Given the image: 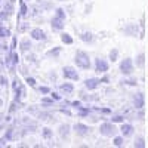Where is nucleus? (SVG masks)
<instances>
[{"mask_svg":"<svg viewBox=\"0 0 148 148\" xmlns=\"http://www.w3.org/2000/svg\"><path fill=\"white\" fill-rule=\"evenodd\" d=\"M121 83L123 84H127V86H136L138 84V80L136 79H129V80H123Z\"/></svg>","mask_w":148,"mask_h":148,"instance_id":"37","label":"nucleus"},{"mask_svg":"<svg viewBox=\"0 0 148 148\" xmlns=\"http://www.w3.org/2000/svg\"><path fill=\"white\" fill-rule=\"evenodd\" d=\"M51 98H53L55 101H61V95L56 92H51Z\"/></svg>","mask_w":148,"mask_h":148,"instance_id":"41","label":"nucleus"},{"mask_svg":"<svg viewBox=\"0 0 148 148\" xmlns=\"http://www.w3.org/2000/svg\"><path fill=\"white\" fill-rule=\"evenodd\" d=\"M0 107H3V99L0 98Z\"/></svg>","mask_w":148,"mask_h":148,"instance_id":"49","label":"nucleus"},{"mask_svg":"<svg viewBox=\"0 0 148 148\" xmlns=\"http://www.w3.org/2000/svg\"><path fill=\"white\" fill-rule=\"evenodd\" d=\"M28 10H30V9H28V6H27V5L21 0V6H19V16H21V18H25V16L28 15Z\"/></svg>","mask_w":148,"mask_h":148,"instance_id":"19","label":"nucleus"},{"mask_svg":"<svg viewBox=\"0 0 148 148\" xmlns=\"http://www.w3.org/2000/svg\"><path fill=\"white\" fill-rule=\"evenodd\" d=\"M15 132H16V130H15L14 127H9V129L6 130V133H5V138H6L8 141H14V139L16 138V136H15Z\"/></svg>","mask_w":148,"mask_h":148,"instance_id":"21","label":"nucleus"},{"mask_svg":"<svg viewBox=\"0 0 148 148\" xmlns=\"http://www.w3.org/2000/svg\"><path fill=\"white\" fill-rule=\"evenodd\" d=\"M42 138L45 141H51L53 138V130L51 127H43L42 129Z\"/></svg>","mask_w":148,"mask_h":148,"instance_id":"17","label":"nucleus"},{"mask_svg":"<svg viewBox=\"0 0 148 148\" xmlns=\"http://www.w3.org/2000/svg\"><path fill=\"white\" fill-rule=\"evenodd\" d=\"M9 2H10V3H15V2H16V0H9Z\"/></svg>","mask_w":148,"mask_h":148,"instance_id":"50","label":"nucleus"},{"mask_svg":"<svg viewBox=\"0 0 148 148\" xmlns=\"http://www.w3.org/2000/svg\"><path fill=\"white\" fill-rule=\"evenodd\" d=\"M8 142H9V141H8L5 136H3V138H0V147H6V145H8Z\"/></svg>","mask_w":148,"mask_h":148,"instance_id":"43","label":"nucleus"},{"mask_svg":"<svg viewBox=\"0 0 148 148\" xmlns=\"http://www.w3.org/2000/svg\"><path fill=\"white\" fill-rule=\"evenodd\" d=\"M111 121H113V123H123V121H125V117L120 116V114H117V116L111 117Z\"/></svg>","mask_w":148,"mask_h":148,"instance_id":"36","label":"nucleus"},{"mask_svg":"<svg viewBox=\"0 0 148 148\" xmlns=\"http://www.w3.org/2000/svg\"><path fill=\"white\" fill-rule=\"evenodd\" d=\"M119 130H120V133H121L125 138H129V136H132V135H133V130H135V129H133L132 125H129V123H125V121H123Z\"/></svg>","mask_w":148,"mask_h":148,"instance_id":"13","label":"nucleus"},{"mask_svg":"<svg viewBox=\"0 0 148 148\" xmlns=\"http://www.w3.org/2000/svg\"><path fill=\"white\" fill-rule=\"evenodd\" d=\"M108 59L113 61V62H116V61L119 59V51L117 49H111L110 53H108Z\"/></svg>","mask_w":148,"mask_h":148,"instance_id":"26","label":"nucleus"},{"mask_svg":"<svg viewBox=\"0 0 148 148\" xmlns=\"http://www.w3.org/2000/svg\"><path fill=\"white\" fill-rule=\"evenodd\" d=\"M62 77L65 80H71V82H77L80 79L77 70L74 68V67H64L62 68Z\"/></svg>","mask_w":148,"mask_h":148,"instance_id":"4","label":"nucleus"},{"mask_svg":"<svg viewBox=\"0 0 148 148\" xmlns=\"http://www.w3.org/2000/svg\"><path fill=\"white\" fill-rule=\"evenodd\" d=\"M96 110H98V111H101V113H104V114H110V113H111L108 108H96Z\"/></svg>","mask_w":148,"mask_h":148,"instance_id":"45","label":"nucleus"},{"mask_svg":"<svg viewBox=\"0 0 148 148\" xmlns=\"http://www.w3.org/2000/svg\"><path fill=\"white\" fill-rule=\"evenodd\" d=\"M8 51V43L0 42V52H6Z\"/></svg>","mask_w":148,"mask_h":148,"instance_id":"40","label":"nucleus"},{"mask_svg":"<svg viewBox=\"0 0 148 148\" xmlns=\"http://www.w3.org/2000/svg\"><path fill=\"white\" fill-rule=\"evenodd\" d=\"M27 111H28V114H31V116H37V114H39V111H40V108L39 107H36V105H31V107H28L27 108Z\"/></svg>","mask_w":148,"mask_h":148,"instance_id":"30","label":"nucleus"},{"mask_svg":"<svg viewBox=\"0 0 148 148\" xmlns=\"http://www.w3.org/2000/svg\"><path fill=\"white\" fill-rule=\"evenodd\" d=\"M74 132H76L79 136L84 138V136H88V135L90 133V127L88 125H84V123H76V125L73 126Z\"/></svg>","mask_w":148,"mask_h":148,"instance_id":"6","label":"nucleus"},{"mask_svg":"<svg viewBox=\"0 0 148 148\" xmlns=\"http://www.w3.org/2000/svg\"><path fill=\"white\" fill-rule=\"evenodd\" d=\"M19 104H21L19 101H14V102H12L10 104V108H9V113H15V111L19 108Z\"/></svg>","mask_w":148,"mask_h":148,"instance_id":"33","label":"nucleus"},{"mask_svg":"<svg viewBox=\"0 0 148 148\" xmlns=\"http://www.w3.org/2000/svg\"><path fill=\"white\" fill-rule=\"evenodd\" d=\"M61 42L65 43V45H73V37H71V34L62 33V34H61Z\"/></svg>","mask_w":148,"mask_h":148,"instance_id":"20","label":"nucleus"},{"mask_svg":"<svg viewBox=\"0 0 148 148\" xmlns=\"http://www.w3.org/2000/svg\"><path fill=\"white\" fill-rule=\"evenodd\" d=\"M59 90L62 93H65V95H70L74 90V86H73V83H61L59 84Z\"/></svg>","mask_w":148,"mask_h":148,"instance_id":"16","label":"nucleus"},{"mask_svg":"<svg viewBox=\"0 0 148 148\" xmlns=\"http://www.w3.org/2000/svg\"><path fill=\"white\" fill-rule=\"evenodd\" d=\"M89 113H90V110H89V108H83V107L77 108V114H79L80 117H84V116H89Z\"/></svg>","mask_w":148,"mask_h":148,"instance_id":"31","label":"nucleus"},{"mask_svg":"<svg viewBox=\"0 0 148 148\" xmlns=\"http://www.w3.org/2000/svg\"><path fill=\"white\" fill-rule=\"evenodd\" d=\"M8 84H9L8 77L5 76V74H0V86H2V88H8Z\"/></svg>","mask_w":148,"mask_h":148,"instance_id":"32","label":"nucleus"},{"mask_svg":"<svg viewBox=\"0 0 148 148\" xmlns=\"http://www.w3.org/2000/svg\"><path fill=\"white\" fill-rule=\"evenodd\" d=\"M80 40L84 42V43H93L95 37H93V34H92L90 31H83V33L80 34Z\"/></svg>","mask_w":148,"mask_h":148,"instance_id":"15","label":"nucleus"},{"mask_svg":"<svg viewBox=\"0 0 148 148\" xmlns=\"http://www.w3.org/2000/svg\"><path fill=\"white\" fill-rule=\"evenodd\" d=\"M133 147L135 148H145V139L142 136H136V139L133 142Z\"/></svg>","mask_w":148,"mask_h":148,"instance_id":"25","label":"nucleus"},{"mask_svg":"<svg viewBox=\"0 0 148 148\" xmlns=\"http://www.w3.org/2000/svg\"><path fill=\"white\" fill-rule=\"evenodd\" d=\"M27 61L28 62H36V56L34 55H27Z\"/></svg>","mask_w":148,"mask_h":148,"instance_id":"44","label":"nucleus"},{"mask_svg":"<svg viewBox=\"0 0 148 148\" xmlns=\"http://www.w3.org/2000/svg\"><path fill=\"white\" fill-rule=\"evenodd\" d=\"M9 14L8 12H5L3 9H0V21H6V19H9Z\"/></svg>","mask_w":148,"mask_h":148,"instance_id":"39","label":"nucleus"},{"mask_svg":"<svg viewBox=\"0 0 148 148\" xmlns=\"http://www.w3.org/2000/svg\"><path fill=\"white\" fill-rule=\"evenodd\" d=\"M123 33H125L126 36H130V37H136L138 25H136V24H127V25L123 28Z\"/></svg>","mask_w":148,"mask_h":148,"instance_id":"14","label":"nucleus"},{"mask_svg":"<svg viewBox=\"0 0 148 148\" xmlns=\"http://www.w3.org/2000/svg\"><path fill=\"white\" fill-rule=\"evenodd\" d=\"M30 37L33 40H37V42H45L47 37H46V33L42 30V28H33L30 31Z\"/></svg>","mask_w":148,"mask_h":148,"instance_id":"8","label":"nucleus"},{"mask_svg":"<svg viewBox=\"0 0 148 148\" xmlns=\"http://www.w3.org/2000/svg\"><path fill=\"white\" fill-rule=\"evenodd\" d=\"M0 5H2V0H0Z\"/></svg>","mask_w":148,"mask_h":148,"instance_id":"52","label":"nucleus"},{"mask_svg":"<svg viewBox=\"0 0 148 148\" xmlns=\"http://www.w3.org/2000/svg\"><path fill=\"white\" fill-rule=\"evenodd\" d=\"M117 132H119V129L114 126L113 121H105L99 126V133L105 138H114Z\"/></svg>","mask_w":148,"mask_h":148,"instance_id":"2","label":"nucleus"},{"mask_svg":"<svg viewBox=\"0 0 148 148\" xmlns=\"http://www.w3.org/2000/svg\"><path fill=\"white\" fill-rule=\"evenodd\" d=\"M58 2H64V0H58Z\"/></svg>","mask_w":148,"mask_h":148,"instance_id":"51","label":"nucleus"},{"mask_svg":"<svg viewBox=\"0 0 148 148\" xmlns=\"http://www.w3.org/2000/svg\"><path fill=\"white\" fill-rule=\"evenodd\" d=\"M25 83L30 86V88H36V79H34V77L27 76V77H25Z\"/></svg>","mask_w":148,"mask_h":148,"instance_id":"35","label":"nucleus"},{"mask_svg":"<svg viewBox=\"0 0 148 148\" xmlns=\"http://www.w3.org/2000/svg\"><path fill=\"white\" fill-rule=\"evenodd\" d=\"M55 16L56 18H61V19H65L67 18V14H65V10L62 8H56L55 9Z\"/></svg>","mask_w":148,"mask_h":148,"instance_id":"27","label":"nucleus"},{"mask_svg":"<svg viewBox=\"0 0 148 148\" xmlns=\"http://www.w3.org/2000/svg\"><path fill=\"white\" fill-rule=\"evenodd\" d=\"M101 80L99 79H96V77H90V79H86L84 80V88L88 89V90H95L98 89L101 86Z\"/></svg>","mask_w":148,"mask_h":148,"instance_id":"9","label":"nucleus"},{"mask_svg":"<svg viewBox=\"0 0 148 148\" xmlns=\"http://www.w3.org/2000/svg\"><path fill=\"white\" fill-rule=\"evenodd\" d=\"M53 102H55V99L53 98H42V105H45V107H51V105H53Z\"/></svg>","mask_w":148,"mask_h":148,"instance_id":"29","label":"nucleus"},{"mask_svg":"<svg viewBox=\"0 0 148 148\" xmlns=\"http://www.w3.org/2000/svg\"><path fill=\"white\" fill-rule=\"evenodd\" d=\"M132 104L136 110H142L144 105H145V98H144V93L142 92H138L132 96Z\"/></svg>","mask_w":148,"mask_h":148,"instance_id":"7","label":"nucleus"},{"mask_svg":"<svg viewBox=\"0 0 148 148\" xmlns=\"http://www.w3.org/2000/svg\"><path fill=\"white\" fill-rule=\"evenodd\" d=\"M113 145L114 147H123L125 145V136H123V135L121 136H114L113 138Z\"/></svg>","mask_w":148,"mask_h":148,"instance_id":"24","label":"nucleus"},{"mask_svg":"<svg viewBox=\"0 0 148 148\" xmlns=\"http://www.w3.org/2000/svg\"><path fill=\"white\" fill-rule=\"evenodd\" d=\"M27 28H28V25H27V24H25V22H24V24H22V25L19 27V31H25Z\"/></svg>","mask_w":148,"mask_h":148,"instance_id":"46","label":"nucleus"},{"mask_svg":"<svg viewBox=\"0 0 148 148\" xmlns=\"http://www.w3.org/2000/svg\"><path fill=\"white\" fill-rule=\"evenodd\" d=\"M71 105L77 110V108H80V107H82V101H73V102H71Z\"/></svg>","mask_w":148,"mask_h":148,"instance_id":"42","label":"nucleus"},{"mask_svg":"<svg viewBox=\"0 0 148 148\" xmlns=\"http://www.w3.org/2000/svg\"><path fill=\"white\" fill-rule=\"evenodd\" d=\"M61 113H64V114H67V116H70V114H71L70 111H68V110H65V108H62V110H61Z\"/></svg>","mask_w":148,"mask_h":148,"instance_id":"48","label":"nucleus"},{"mask_svg":"<svg viewBox=\"0 0 148 148\" xmlns=\"http://www.w3.org/2000/svg\"><path fill=\"white\" fill-rule=\"evenodd\" d=\"M74 64L82 70H89L90 68V56L84 51H77L74 55Z\"/></svg>","mask_w":148,"mask_h":148,"instance_id":"1","label":"nucleus"},{"mask_svg":"<svg viewBox=\"0 0 148 148\" xmlns=\"http://www.w3.org/2000/svg\"><path fill=\"white\" fill-rule=\"evenodd\" d=\"M9 36H10V31L8 28L0 27V39H5V37H9Z\"/></svg>","mask_w":148,"mask_h":148,"instance_id":"34","label":"nucleus"},{"mask_svg":"<svg viewBox=\"0 0 148 148\" xmlns=\"http://www.w3.org/2000/svg\"><path fill=\"white\" fill-rule=\"evenodd\" d=\"M58 133H59V138L62 139V141L68 139V138H70V133H71V126L67 125V123H64V125H61V126H59Z\"/></svg>","mask_w":148,"mask_h":148,"instance_id":"10","label":"nucleus"},{"mask_svg":"<svg viewBox=\"0 0 148 148\" xmlns=\"http://www.w3.org/2000/svg\"><path fill=\"white\" fill-rule=\"evenodd\" d=\"M59 53H61V47H55V49H51V51H47V56H53V58H58L59 56Z\"/></svg>","mask_w":148,"mask_h":148,"instance_id":"28","label":"nucleus"},{"mask_svg":"<svg viewBox=\"0 0 148 148\" xmlns=\"http://www.w3.org/2000/svg\"><path fill=\"white\" fill-rule=\"evenodd\" d=\"M51 27H52L53 31H62L64 27H65V19H61V18L53 16L52 21H51Z\"/></svg>","mask_w":148,"mask_h":148,"instance_id":"12","label":"nucleus"},{"mask_svg":"<svg viewBox=\"0 0 148 148\" xmlns=\"http://www.w3.org/2000/svg\"><path fill=\"white\" fill-rule=\"evenodd\" d=\"M5 12H8L9 15H14V12H15V9H14V3H10V2H6L5 5H3V8H2Z\"/></svg>","mask_w":148,"mask_h":148,"instance_id":"23","label":"nucleus"},{"mask_svg":"<svg viewBox=\"0 0 148 148\" xmlns=\"http://www.w3.org/2000/svg\"><path fill=\"white\" fill-rule=\"evenodd\" d=\"M39 92L43 93V95H47V93H51L52 90H51V88H47V86H40V88H39Z\"/></svg>","mask_w":148,"mask_h":148,"instance_id":"38","label":"nucleus"},{"mask_svg":"<svg viewBox=\"0 0 148 148\" xmlns=\"http://www.w3.org/2000/svg\"><path fill=\"white\" fill-rule=\"evenodd\" d=\"M36 119H40V120H43V121H46V120H52L53 119V114L52 113H49V111H39V114L36 116Z\"/></svg>","mask_w":148,"mask_h":148,"instance_id":"18","label":"nucleus"},{"mask_svg":"<svg viewBox=\"0 0 148 148\" xmlns=\"http://www.w3.org/2000/svg\"><path fill=\"white\" fill-rule=\"evenodd\" d=\"M108 68H110V64H108L107 59H104V58H96L95 59V71L96 73L104 74V73L108 71Z\"/></svg>","mask_w":148,"mask_h":148,"instance_id":"5","label":"nucleus"},{"mask_svg":"<svg viewBox=\"0 0 148 148\" xmlns=\"http://www.w3.org/2000/svg\"><path fill=\"white\" fill-rule=\"evenodd\" d=\"M119 70H120V73L123 74V76H132V73H133V61L130 58H125L120 62Z\"/></svg>","mask_w":148,"mask_h":148,"instance_id":"3","label":"nucleus"},{"mask_svg":"<svg viewBox=\"0 0 148 148\" xmlns=\"http://www.w3.org/2000/svg\"><path fill=\"white\" fill-rule=\"evenodd\" d=\"M33 49V43H31V37L28 39V37H24V39H21V42H19V51L21 52H24V53H27V52H30Z\"/></svg>","mask_w":148,"mask_h":148,"instance_id":"11","label":"nucleus"},{"mask_svg":"<svg viewBox=\"0 0 148 148\" xmlns=\"http://www.w3.org/2000/svg\"><path fill=\"white\" fill-rule=\"evenodd\" d=\"M144 64H145V53H144V52H141V53H138V55H136V67L142 68V67H144Z\"/></svg>","mask_w":148,"mask_h":148,"instance_id":"22","label":"nucleus"},{"mask_svg":"<svg viewBox=\"0 0 148 148\" xmlns=\"http://www.w3.org/2000/svg\"><path fill=\"white\" fill-rule=\"evenodd\" d=\"M5 67H6V65H5V59H0V71H3Z\"/></svg>","mask_w":148,"mask_h":148,"instance_id":"47","label":"nucleus"}]
</instances>
